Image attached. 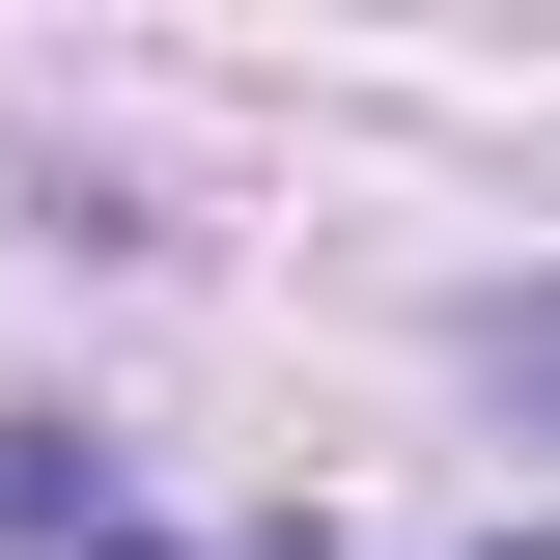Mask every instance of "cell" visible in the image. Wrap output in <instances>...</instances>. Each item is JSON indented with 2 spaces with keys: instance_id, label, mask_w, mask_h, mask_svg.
<instances>
[{
  "instance_id": "cell-3",
  "label": "cell",
  "mask_w": 560,
  "mask_h": 560,
  "mask_svg": "<svg viewBox=\"0 0 560 560\" xmlns=\"http://www.w3.org/2000/svg\"><path fill=\"white\" fill-rule=\"evenodd\" d=\"M477 560H560V533H477Z\"/></svg>"
},
{
  "instance_id": "cell-2",
  "label": "cell",
  "mask_w": 560,
  "mask_h": 560,
  "mask_svg": "<svg viewBox=\"0 0 560 560\" xmlns=\"http://www.w3.org/2000/svg\"><path fill=\"white\" fill-rule=\"evenodd\" d=\"M448 364H477L504 420H560V280H477V308H448Z\"/></svg>"
},
{
  "instance_id": "cell-1",
  "label": "cell",
  "mask_w": 560,
  "mask_h": 560,
  "mask_svg": "<svg viewBox=\"0 0 560 560\" xmlns=\"http://www.w3.org/2000/svg\"><path fill=\"white\" fill-rule=\"evenodd\" d=\"M113 533V448H84V420H0V560H84Z\"/></svg>"
}]
</instances>
